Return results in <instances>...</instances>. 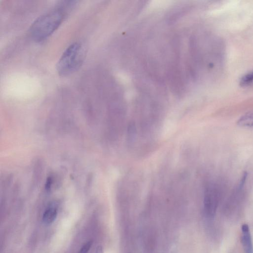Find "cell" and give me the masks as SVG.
<instances>
[{"mask_svg":"<svg viewBox=\"0 0 253 253\" xmlns=\"http://www.w3.org/2000/svg\"><path fill=\"white\" fill-rule=\"evenodd\" d=\"M65 16L61 9L49 11L37 18L32 24L29 33L35 41L40 42L50 36L60 25Z\"/></svg>","mask_w":253,"mask_h":253,"instance_id":"cell-1","label":"cell"},{"mask_svg":"<svg viewBox=\"0 0 253 253\" xmlns=\"http://www.w3.org/2000/svg\"><path fill=\"white\" fill-rule=\"evenodd\" d=\"M84 57L82 45L76 42L70 44L63 52L56 65L60 76H65L76 71L82 65Z\"/></svg>","mask_w":253,"mask_h":253,"instance_id":"cell-2","label":"cell"},{"mask_svg":"<svg viewBox=\"0 0 253 253\" xmlns=\"http://www.w3.org/2000/svg\"><path fill=\"white\" fill-rule=\"evenodd\" d=\"M219 196V191L216 185L211 184L206 187L204 192V209L207 216H212L215 214Z\"/></svg>","mask_w":253,"mask_h":253,"instance_id":"cell-3","label":"cell"},{"mask_svg":"<svg viewBox=\"0 0 253 253\" xmlns=\"http://www.w3.org/2000/svg\"><path fill=\"white\" fill-rule=\"evenodd\" d=\"M241 229V242L244 253H253V243L248 225L243 224Z\"/></svg>","mask_w":253,"mask_h":253,"instance_id":"cell-4","label":"cell"},{"mask_svg":"<svg viewBox=\"0 0 253 253\" xmlns=\"http://www.w3.org/2000/svg\"><path fill=\"white\" fill-rule=\"evenodd\" d=\"M57 208L55 204H50L43 213L42 220L44 224L49 225L52 223L57 215Z\"/></svg>","mask_w":253,"mask_h":253,"instance_id":"cell-5","label":"cell"},{"mask_svg":"<svg viewBox=\"0 0 253 253\" xmlns=\"http://www.w3.org/2000/svg\"><path fill=\"white\" fill-rule=\"evenodd\" d=\"M237 125L242 127L253 128V111L242 116L237 120Z\"/></svg>","mask_w":253,"mask_h":253,"instance_id":"cell-6","label":"cell"},{"mask_svg":"<svg viewBox=\"0 0 253 253\" xmlns=\"http://www.w3.org/2000/svg\"><path fill=\"white\" fill-rule=\"evenodd\" d=\"M253 83V71L243 76L240 81V84L242 86L249 85Z\"/></svg>","mask_w":253,"mask_h":253,"instance_id":"cell-7","label":"cell"},{"mask_svg":"<svg viewBox=\"0 0 253 253\" xmlns=\"http://www.w3.org/2000/svg\"><path fill=\"white\" fill-rule=\"evenodd\" d=\"M92 241H88L82 247L78 253H87L92 245Z\"/></svg>","mask_w":253,"mask_h":253,"instance_id":"cell-8","label":"cell"},{"mask_svg":"<svg viewBox=\"0 0 253 253\" xmlns=\"http://www.w3.org/2000/svg\"><path fill=\"white\" fill-rule=\"evenodd\" d=\"M95 253H103V249L101 246H98L96 248Z\"/></svg>","mask_w":253,"mask_h":253,"instance_id":"cell-9","label":"cell"}]
</instances>
